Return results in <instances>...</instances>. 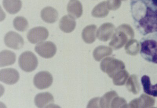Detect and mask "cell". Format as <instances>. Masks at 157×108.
Returning <instances> with one entry per match:
<instances>
[{"mask_svg":"<svg viewBox=\"0 0 157 108\" xmlns=\"http://www.w3.org/2000/svg\"><path fill=\"white\" fill-rule=\"evenodd\" d=\"M131 11L136 28L144 36L157 33V10H153L141 0H131Z\"/></svg>","mask_w":157,"mask_h":108,"instance_id":"1","label":"cell"},{"mask_svg":"<svg viewBox=\"0 0 157 108\" xmlns=\"http://www.w3.org/2000/svg\"><path fill=\"white\" fill-rule=\"evenodd\" d=\"M140 54L147 61L157 64V33L145 35L140 41Z\"/></svg>","mask_w":157,"mask_h":108,"instance_id":"2","label":"cell"},{"mask_svg":"<svg viewBox=\"0 0 157 108\" xmlns=\"http://www.w3.org/2000/svg\"><path fill=\"white\" fill-rule=\"evenodd\" d=\"M134 37V31L131 26L127 24L122 25L116 29L109 46L114 50H117L122 48Z\"/></svg>","mask_w":157,"mask_h":108,"instance_id":"3","label":"cell"},{"mask_svg":"<svg viewBox=\"0 0 157 108\" xmlns=\"http://www.w3.org/2000/svg\"><path fill=\"white\" fill-rule=\"evenodd\" d=\"M100 68L110 78H113L118 72L125 69V67L121 60L113 57H106L101 62Z\"/></svg>","mask_w":157,"mask_h":108,"instance_id":"4","label":"cell"},{"mask_svg":"<svg viewBox=\"0 0 157 108\" xmlns=\"http://www.w3.org/2000/svg\"><path fill=\"white\" fill-rule=\"evenodd\" d=\"M20 67L24 71L30 72L34 71L38 65V60L36 56L30 51L24 52L19 58Z\"/></svg>","mask_w":157,"mask_h":108,"instance_id":"5","label":"cell"},{"mask_svg":"<svg viewBox=\"0 0 157 108\" xmlns=\"http://www.w3.org/2000/svg\"><path fill=\"white\" fill-rule=\"evenodd\" d=\"M35 50L36 53L43 58L49 59L52 58L55 55L57 47L53 42L43 41L36 45Z\"/></svg>","mask_w":157,"mask_h":108,"instance_id":"6","label":"cell"},{"mask_svg":"<svg viewBox=\"0 0 157 108\" xmlns=\"http://www.w3.org/2000/svg\"><path fill=\"white\" fill-rule=\"evenodd\" d=\"M48 36V31L45 27L38 26L31 29L28 32L27 37L30 43L36 44L44 41Z\"/></svg>","mask_w":157,"mask_h":108,"instance_id":"7","label":"cell"},{"mask_svg":"<svg viewBox=\"0 0 157 108\" xmlns=\"http://www.w3.org/2000/svg\"><path fill=\"white\" fill-rule=\"evenodd\" d=\"M36 88L40 90L47 89L51 86L53 82L52 74L47 71H41L35 75L33 80Z\"/></svg>","mask_w":157,"mask_h":108,"instance_id":"8","label":"cell"},{"mask_svg":"<svg viewBox=\"0 0 157 108\" xmlns=\"http://www.w3.org/2000/svg\"><path fill=\"white\" fill-rule=\"evenodd\" d=\"M6 45L10 48L19 50L24 45V40L18 33L14 32H8L4 38Z\"/></svg>","mask_w":157,"mask_h":108,"instance_id":"9","label":"cell"},{"mask_svg":"<svg viewBox=\"0 0 157 108\" xmlns=\"http://www.w3.org/2000/svg\"><path fill=\"white\" fill-rule=\"evenodd\" d=\"M19 74L15 69L7 68L0 71V80L7 85H12L18 82L19 79Z\"/></svg>","mask_w":157,"mask_h":108,"instance_id":"10","label":"cell"},{"mask_svg":"<svg viewBox=\"0 0 157 108\" xmlns=\"http://www.w3.org/2000/svg\"><path fill=\"white\" fill-rule=\"evenodd\" d=\"M116 29L115 27L113 24H103L97 31V37L101 41H107L113 37Z\"/></svg>","mask_w":157,"mask_h":108,"instance_id":"11","label":"cell"},{"mask_svg":"<svg viewBox=\"0 0 157 108\" xmlns=\"http://www.w3.org/2000/svg\"><path fill=\"white\" fill-rule=\"evenodd\" d=\"M155 99L149 95H141L140 98L133 99L129 104L130 108H151L155 106Z\"/></svg>","mask_w":157,"mask_h":108,"instance_id":"12","label":"cell"},{"mask_svg":"<svg viewBox=\"0 0 157 108\" xmlns=\"http://www.w3.org/2000/svg\"><path fill=\"white\" fill-rule=\"evenodd\" d=\"M34 102L38 108L52 107L54 106V99L51 94L48 92L37 94L35 98Z\"/></svg>","mask_w":157,"mask_h":108,"instance_id":"13","label":"cell"},{"mask_svg":"<svg viewBox=\"0 0 157 108\" xmlns=\"http://www.w3.org/2000/svg\"><path fill=\"white\" fill-rule=\"evenodd\" d=\"M68 15L74 19L80 17L82 14V6L78 0H71L67 6Z\"/></svg>","mask_w":157,"mask_h":108,"instance_id":"14","label":"cell"},{"mask_svg":"<svg viewBox=\"0 0 157 108\" xmlns=\"http://www.w3.org/2000/svg\"><path fill=\"white\" fill-rule=\"evenodd\" d=\"M76 25L75 19L69 15H65L60 20L59 22V27L63 32L69 33L73 31Z\"/></svg>","mask_w":157,"mask_h":108,"instance_id":"15","label":"cell"},{"mask_svg":"<svg viewBox=\"0 0 157 108\" xmlns=\"http://www.w3.org/2000/svg\"><path fill=\"white\" fill-rule=\"evenodd\" d=\"M40 15L43 21L48 23H54L58 18V13L57 10L50 6L43 8L42 10Z\"/></svg>","mask_w":157,"mask_h":108,"instance_id":"16","label":"cell"},{"mask_svg":"<svg viewBox=\"0 0 157 108\" xmlns=\"http://www.w3.org/2000/svg\"><path fill=\"white\" fill-rule=\"evenodd\" d=\"M16 56L9 50H2L0 53V66L2 67L13 64L16 61Z\"/></svg>","mask_w":157,"mask_h":108,"instance_id":"17","label":"cell"},{"mask_svg":"<svg viewBox=\"0 0 157 108\" xmlns=\"http://www.w3.org/2000/svg\"><path fill=\"white\" fill-rule=\"evenodd\" d=\"M97 26L95 25H90L86 26L82 30V38L85 43L91 44L95 41L97 37Z\"/></svg>","mask_w":157,"mask_h":108,"instance_id":"18","label":"cell"},{"mask_svg":"<svg viewBox=\"0 0 157 108\" xmlns=\"http://www.w3.org/2000/svg\"><path fill=\"white\" fill-rule=\"evenodd\" d=\"M2 4L6 10L11 14L17 13L22 6L21 0H3Z\"/></svg>","mask_w":157,"mask_h":108,"instance_id":"19","label":"cell"},{"mask_svg":"<svg viewBox=\"0 0 157 108\" xmlns=\"http://www.w3.org/2000/svg\"><path fill=\"white\" fill-rule=\"evenodd\" d=\"M141 82L145 93L150 96L157 97V83L155 85H152L149 77L146 75L142 77Z\"/></svg>","mask_w":157,"mask_h":108,"instance_id":"20","label":"cell"},{"mask_svg":"<svg viewBox=\"0 0 157 108\" xmlns=\"http://www.w3.org/2000/svg\"><path fill=\"white\" fill-rule=\"evenodd\" d=\"M113 52V49L110 47L104 46H99L94 50L93 57L96 61H100L103 59L111 55Z\"/></svg>","mask_w":157,"mask_h":108,"instance_id":"21","label":"cell"},{"mask_svg":"<svg viewBox=\"0 0 157 108\" xmlns=\"http://www.w3.org/2000/svg\"><path fill=\"white\" fill-rule=\"evenodd\" d=\"M110 10L108 8L106 1H104L97 5L92 12V16L95 17H105L109 14Z\"/></svg>","mask_w":157,"mask_h":108,"instance_id":"22","label":"cell"},{"mask_svg":"<svg viewBox=\"0 0 157 108\" xmlns=\"http://www.w3.org/2000/svg\"><path fill=\"white\" fill-rule=\"evenodd\" d=\"M126 85L127 89L130 92H132L134 94H137L139 93L141 87L136 75H132L129 77Z\"/></svg>","mask_w":157,"mask_h":108,"instance_id":"23","label":"cell"},{"mask_svg":"<svg viewBox=\"0 0 157 108\" xmlns=\"http://www.w3.org/2000/svg\"><path fill=\"white\" fill-rule=\"evenodd\" d=\"M140 44L137 40L131 39L126 43L125 50L127 54L131 56H136L140 51Z\"/></svg>","mask_w":157,"mask_h":108,"instance_id":"24","label":"cell"},{"mask_svg":"<svg viewBox=\"0 0 157 108\" xmlns=\"http://www.w3.org/2000/svg\"><path fill=\"white\" fill-rule=\"evenodd\" d=\"M129 76V74L125 69L122 70L113 77V83L116 86H123L127 82Z\"/></svg>","mask_w":157,"mask_h":108,"instance_id":"25","label":"cell"},{"mask_svg":"<svg viewBox=\"0 0 157 108\" xmlns=\"http://www.w3.org/2000/svg\"><path fill=\"white\" fill-rule=\"evenodd\" d=\"M117 96V93L114 91H110L105 94L101 98H99V107L110 108L112 100Z\"/></svg>","mask_w":157,"mask_h":108,"instance_id":"26","label":"cell"},{"mask_svg":"<svg viewBox=\"0 0 157 108\" xmlns=\"http://www.w3.org/2000/svg\"><path fill=\"white\" fill-rule=\"evenodd\" d=\"M14 27L19 32H23L27 30L29 27V22L26 18L21 16H17L13 20Z\"/></svg>","mask_w":157,"mask_h":108,"instance_id":"27","label":"cell"},{"mask_svg":"<svg viewBox=\"0 0 157 108\" xmlns=\"http://www.w3.org/2000/svg\"><path fill=\"white\" fill-rule=\"evenodd\" d=\"M128 106L125 99L117 96L112 100L110 108H127Z\"/></svg>","mask_w":157,"mask_h":108,"instance_id":"28","label":"cell"},{"mask_svg":"<svg viewBox=\"0 0 157 108\" xmlns=\"http://www.w3.org/2000/svg\"><path fill=\"white\" fill-rule=\"evenodd\" d=\"M108 8L111 10H116L121 5V0H108L107 1Z\"/></svg>","mask_w":157,"mask_h":108,"instance_id":"29","label":"cell"},{"mask_svg":"<svg viewBox=\"0 0 157 108\" xmlns=\"http://www.w3.org/2000/svg\"><path fill=\"white\" fill-rule=\"evenodd\" d=\"M148 7L153 10H157V0H141Z\"/></svg>","mask_w":157,"mask_h":108,"instance_id":"30","label":"cell"},{"mask_svg":"<svg viewBox=\"0 0 157 108\" xmlns=\"http://www.w3.org/2000/svg\"><path fill=\"white\" fill-rule=\"evenodd\" d=\"M100 98H95L91 99L88 103V108L99 107V100Z\"/></svg>","mask_w":157,"mask_h":108,"instance_id":"31","label":"cell"},{"mask_svg":"<svg viewBox=\"0 0 157 108\" xmlns=\"http://www.w3.org/2000/svg\"><path fill=\"white\" fill-rule=\"evenodd\" d=\"M122 1H125V0H122Z\"/></svg>","mask_w":157,"mask_h":108,"instance_id":"32","label":"cell"}]
</instances>
